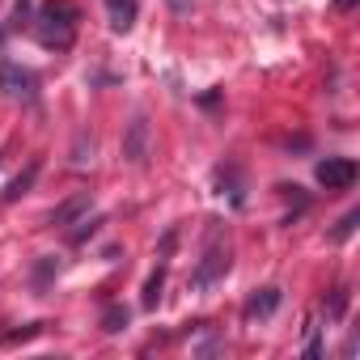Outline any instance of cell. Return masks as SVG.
<instances>
[{"label":"cell","instance_id":"30bf717a","mask_svg":"<svg viewBox=\"0 0 360 360\" xmlns=\"http://www.w3.org/2000/svg\"><path fill=\"white\" fill-rule=\"evenodd\" d=\"M161 284H165V263H157V271H153L148 284H144V309H157V301H161Z\"/></svg>","mask_w":360,"mask_h":360},{"label":"cell","instance_id":"3957f363","mask_svg":"<svg viewBox=\"0 0 360 360\" xmlns=\"http://www.w3.org/2000/svg\"><path fill=\"white\" fill-rule=\"evenodd\" d=\"M314 174H318V183L326 191H347L356 183V161L352 157H326V161H318Z\"/></svg>","mask_w":360,"mask_h":360},{"label":"cell","instance_id":"277c9868","mask_svg":"<svg viewBox=\"0 0 360 360\" xmlns=\"http://www.w3.org/2000/svg\"><path fill=\"white\" fill-rule=\"evenodd\" d=\"M148 140H153V131H148V119H144V110H140V115H131V123H127V131H123V161L144 165V161H148Z\"/></svg>","mask_w":360,"mask_h":360},{"label":"cell","instance_id":"9c48e42d","mask_svg":"<svg viewBox=\"0 0 360 360\" xmlns=\"http://www.w3.org/2000/svg\"><path fill=\"white\" fill-rule=\"evenodd\" d=\"M136 0H106V13H110V30H131V22H136Z\"/></svg>","mask_w":360,"mask_h":360},{"label":"cell","instance_id":"52a82bcc","mask_svg":"<svg viewBox=\"0 0 360 360\" xmlns=\"http://www.w3.org/2000/svg\"><path fill=\"white\" fill-rule=\"evenodd\" d=\"M280 301H284L280 288H259V292L246 301V318H271V314L280 309Z\"/></svg>","mask_w":360,"mask_h":360},{"label":"cell","instance_id":"8992f818","mask_svg":"<svg viewBox=\"0 0 360 360\" xmlns=\"http://www.w3.org/2000/svg\"><path fill=\"white\" fill-rule=\"evenodd\" d=\"M39 169H43V161L34 157V161H30V165H26V169H22L18 178H13V183H9L5 191H0V204H18V200H22V195H26V191L34 187V178H39Z\"/></svg>","mask_w":360,"mask_h":360},{"label":"cell","instance_id":"5b68a950","mask_svg":"<svg viewBox=\"0 0 360 360\" xmlns=\"http://www.w3.org/2000/svg\"><path fill=\"white\" fill-rule=\"evenodd\" d=\"M0 85L9 89V98H18V102H34L39 98V81H34V72H26V68H18V64H0Z\"/></svg>","mask_w":360,"mask_h":360},{"label":"cell","instance_id":"e0dca14e","mask_svg":"<svg viewBox=\"0 0 360 360\" xmlns=\"http://www.w3.org/2000/svg\"><path fill=\"white\" fill-rule=\"evenodd\" d=\"M165 5H169L174 13H187V9H191V0H165Z\"/></svg>","mask_w":360,"mask_h":360},{"label":"cell","instance_id":"6da1fadb","mask_svg":"<svg viewBox=\"0 0 360 360\" xmlns=\"http://www.w3.org/2000/svg\"><path fill=\"white\" fill-rule=\"evenodd\" d=\"M77 22H81V9L72 0H51V5L39 9V43L43 47H56V51H68L72 39H77Z\"/></svg>","mask_w":360,"mask_h":360},{"label":"cell","instance_id":"4fadbf2b","mask_svg":"<svg viewBox=\"0 0 360 360\" xmlns=\"http://www.w3.org/2000/svg\"><path fill=\"white\" fill-rule=\"evenodd\" d=\"M356 221H360V212H347V217L339 221V229H335V242H343V238H352V229H356Z\"/></svg>","mask_w":360,"mask_h":360},{"label":"cell","instance_id":"7a4b0ae2","mask_svg":"<svg viewBox=\"0 0 360 360\" xmlns=\"http://www.w3.org/2000/svg\"><path fill=\"white\" fill-rule=\"evenodd\" d=\"M225 271H229V250L221 246V225H212V229H208V242H204V263H200V271H195V288L217 284Z\"/></svg>","mask_w":360,"mask_h":360},{"label":"cell","instance_id":"5bb4252c","mask_svg":"<svg viewBox=\"0 0 360 360\" xmlns=\"http://www.w3.org/2000/svg\"><path fill=\"white\" fill-rule=\"evenodd\" d=\"M81 225H85V229H77V233H72V242H77V246H81L85 238H94V233H98V225H102V217H94V221H81Z\"/></svg>","mask_w":360,"mask_h":360},{"label":"cell","instance_id":"ba28073f","mask_svg":"<svg viewBox=\"0 0 360 360\" xmlns=\"http://www.w3.org/2000/svg\"><path fill=\"white\" fill-rule=\"evenodd\" d=\"M89 200H94V191H77L72 200H64V204L51 212V225H72V221H77V217L89 208Z\"/></svg>","mask_w":360,"mask_h":360},{"label":"cell","instance_id":"ac0fdd59","mask_svg":"<svg viewBox=\"0 0 360 360\" xmlns=\"http://www.w3.org/2000/svg\"><path fill=\"white\" fill-rule=\"evenodd\" d=\"M335 9H339V13H347V9H356V0H335Z\"/></svg>","mask_w":360,"mask_h":360},{"label":"cell","instance_id":"8fae6325","mask_svg":"<svg viewBox=\"0 0 360 360\" xmlns=\"http://www.w3.org/2000/svg\"><path fill=\"white\" fill-rule=\"evenodd\" d=\"M127 318H131V314H127L123 305H106V309H102V330H106V335H115V330H123V326H127Z\"/></svg>","mask_w":360,"mask_h":360},{"label":"cell","instance_id":"9a60e30c","mask_svg":"<svg viewBox=\"0 0 360 360\" xmlns=\"http://www.w3.org/2000/svg\"><path fill=\"white\" fill-rule=\"evenodd\" d=\"M343 305H347V292H343V288H335V297H330V318H339V314H343Z\"/></svg>","mask_w":360,"mask_h":360},{"label":"cell","instance_id":"7c38bea8","mask_svg":"<svg viewBox=\"0 0 360 360\" xmlns=\"http://www.w3.org/2000/svg\"><path fill=\"white\" fill-rule=\"evenodd\" d=\"M51 271H60V263H56V259L47 255V259H43V263L34 267V288H47V280H51Z\"/></svg>","mask_w":360,"mask_h":360},{"label":"cell","instance_id":"2e32d148","mask_svg":"<svg viewBox=\"0 0 360 360\" xmlns=\"http://www.w3.org/2000/svg\"><path fill=\"white\" fill-rule=\"evenodd\" d=\"M305 356H322V343H318V326L309 322V343H305Z\"/></svg>","mask_w":360,"mask_h":360}]
</instances>
